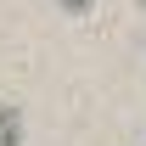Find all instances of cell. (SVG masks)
Segmentation results:
<instances>
[{
  "label": "cell",
  "mask_w": 146,
  "mask_h": 146,
  "mask_svg": "<svg viewBox=\"0 0 146 146\" xmlns=\"http://www.w3.org/2000/svg\"><path fill=\"white\" fill-rule=\"evenodd\" d=\"M0 146H23V112L0 101Z\"/></svg>",
  "instance_id": "6da1fadb"
},
{
  "label": "cell",
  "mask_w": 146,
  "mask_h": 146,
  "mask_svg": "<svg viewBox=\"0 0 146 146\" xmlns=\"http://www.w3.org/2000/svg\"><path fill=\"white\" fill-rule=\"evenodd\" d=\"M56 6H62V11H90L96 0H56Z\"/></svg>",
  "instance_id": "7a4b0ae2"
},
{
  "label": "cell",
  "mask_w": 146,
  "mask_h": 146,
  "mask_svg": "<svg viewBox=\"0 0 146 146\" xmlns=\"http://www.w3.org/2000/svg\"><path fill=\"white\" fill-rule=\"evenodd\" d=\"M141 6H146V0H141Z\"/></svg>",
  "instance_id": "3957f363"
}]
</instances>
